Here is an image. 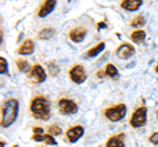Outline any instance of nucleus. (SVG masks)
<instances>
[{
    "label": "nucleus",
    "instance_id": "obj_26",
    "mask_svg": "<svg viewBox=\"0 0 158 147\" xmlns=\"http://www.w3.org/2000/svg\"><path fill=\"white\" fill-rule=\"evenodd\" d=\"M33 141H37V142H40V141H45V138H46V135H41V134H34L33 137Z\"/></svg>",
    "mask_w": 158,
    "mask_h": 147
},
{
    "label": "nucleus",
    "instance_id": "obj_8",
    "mask_svg": "<svg viewBox=\"0 0 158 147\" xmlns=\"http://www.w3.org/2000/svg\"><path fill=\"white\" fill-rule=\"evenodd\" d=\"M83 133H85V130H83L82 126H74V127H71V129L67 131L66 135H67L69 142H71V143H75V142L83 135Z\"/></svg>",
    "mask_w": 158,
    "mask_h": 147
},
{
    "label": "nucleus",
    "instance_id": "obj_22",
    "mask_svg": "<svg viewBox=\"0 0 158 147\" xmlns=\"http://www.w3.org/2000/svg\"><path fill=\"white\" fill-rule=\"evenodd\" d=\"M7 71H8V63H7V61L4 59V58H0V72L3 74H7Z\"/></svg>",
    "mask_w": 158,
    "mask_h": 147
},
{
    "label": "nucleus",
    "instance_id": "obj_17",
    "mask_svg": "<svg viewBox=\"0 0 158 147\" xmlns=\"http://www.w3.org/2000/svg\"><path fill=\"white\" fill-rule=\"evenodd\" d=\"M131 38H132V41L135 42V43H140V42H142V41L145 40V32H144V30L133 32L132 36H131Z\"/></svg>",
    "mask_w": 158,
    "mask_h": 147
},
{
    "label": "nucleus",
    "instance_id": "obj_21",
    "mask_svg": "<svg viewBox=\"0 0 158 147\" xmlns=\"http://www.w3.org/2000/svg\"><path fill=\"white\" fill-rule=\"evenodd\" d=\"M144 24H145V18L142 16H138L132 20V26H141V25H144Z\"/></svg>",
    "mask_w": 158,
    "mask_h": 147
},
{
    "label": "nucleus",
    "instance_id": "obj_11",
    "mask_svg": "<svg viewBox=\"0 0 158 147\" xmlns=\"http://www.w3.org/2000/svg\"><path fill=\"white\" fill-rule=\"evenodd\" d=\"M34 51V42L32 40H27L23 42V45L19 49V54L20 55H31Z\"/></svg>",
    "mask_w": 158,
    "mask_h": 147
},
{
    "label": "nucleus",
    "instance_id": "obj_3",
    "mask_svg": "<svg viewBox=\"0 0 158 147\" xmlns=\"http://www.w3.org/2000/svg\"><path fill=\"white\" fill-rule=\"evenodd\" d=\"M125 113H127V106L124 104L108 108V109L104 112L106 117L112 122H117V121L123 120L124 118V116H125Z\"/></svg>",
    "mask_w": 158,
    "mask_h": 147
},
{
    "label": "nucleus",
    "instance_id": "obj_27",
    "mask_svg": "<svg viewBox=\"0 0 158 147\" xmlns=\"http://www.w3.org/2000/svg\"><path fill=\"white\" fill-rule=\"evenodd\" d=\"M33 131H34V134H41L42 129H41V127H33Z\"/></svg>",
    "mask_w": 158,
    "mask_h": 147
},
{
    "label": "nucleus",
    "instance_id": "obj_29",
    "mask_svg": "<svg viewBox=\"0 0 158 147\" xmlns=\"http://www.w3.org/2000/svg\"><path fill=\"white\" fill-rule=\"evenodd\" d=\"M13 147H17V145H15V146H13Z\"/></svg>",
    "mask_w": 158,
    "mask_h": 147
},
{
    "label": "nucleus",
    "instance_id": "obj_1",
    "mask_svg": "<svg viewBox=\"0 0 158 147\" xmlns=\"http://www.w3.org/2000/svg\"><path fill=\"white\" fill-rule=\"evenodd\" d=\"M19 113V101L16 99H9L3 105V114H2V126L9 127L17 118Z\"/></svg>",
    "mask_w": 158,
    "mask_h": 147
},
{
    "label": "nucleus",
    "instance_id": "obj_25",
    "mask_svg": "<svg viewBox=\"0 0 158 147\" xmlns=\"http://www.w3.org/2000/svg\"><path fill=\"white\" fill-rule=\"evenodd\" d=\"M150 142L152 143H154V145H158V131L157 133H153L152 135H150Z\"/></svg>",
    "mask_w": 158,
    "mask_h": 147
},
{
    "label": "nucleus",
    "instance_id": "obj_24",
    "mask_svg": "<svg viewBox=\"0 0 158 147\" xmlns=\"http://www.w3.org/2000/svg\"><path fill=\"white\" fill-rule=\"evenodd\" d=\"M45 142H46L48 145H50V146H56V145H57V141L54 139V138H53V135H50V134H49V135H46Z\"/></svg>",
    "mask_w": 158,
    "mask_h": 147
},
{
    "label": "nucleus",
    "instance_id": "obj_7",
    "mask_svg": "<svg viewBox=\"0 0 158 147\" xmlns=\"http://www.w3.org/2000/svg\"><path fill=\"white\" fill-rule=\"evenodd\" d=\"M31 77L36 83H42L46 80V72L44 71V68L40 65H34L31 70Z\"/></svg>",
    "mask_w": 158,
    "mask_h": 147
},
{
    "label": "nucleus",
    "instance_id": "obj_4",
    "mask_svg": "<svg viewBox=\"0 0 158 147\" xmlns=\"http://www.w3.org/2000/svg\"><path fill=\"white\" fill-rule=\"evenodd\" d=\"M145 122H146V108L141 106L137 110H135V113H133L131 118V125L133 127H140L145 125Z\"/></svg>",
    "mask_w": 158,
    "mask_h": 147
},
{
    "label": "nucleus",
    "instance_id": "obj_30",
    "mask_svg": "<svg viewBox=\"0 0 158 147\" xmlns=\"http://www.w3.org/2000/svg\"><path fill=\"white\" fill-rule=\"evenodd\" d=\"M157 116H158V112H157Z\"/></svg>",
    "mask_w": 158,
    "mask_h": 147
},
{
    "label": "nucleus",
    "instance_id": "obj_14",
    "mask_svg": "<svg viewBox=\"0 0 158 147\" xmlns=\"http://www.w3.org/2000/svg\"><path fill=\"white\" fill-rule=\"evenodd\" d=\"M106 147H124V134L115 135L107 142Z\"/></svg>",
    "mask_w": 158,
    "mask_h": 147
},
{
    "label": "nucleus",
    "instance_id": "obj_16",
    "mask_svg": "<svg viewBox=\"0 0 158 147\" xmlns=\"http://www.w3.org/2000/svg\"><path fill=\"white\" fill-rule=\"evenodd\" d=\"M54 33H56V30H54L53 28H45L38 33V38L40 40H48V38L54 36Z\"/></svg>",
    "mask_w": 158,
    "mask_h": 147
},
{
    "label": "nucleus",
    "instance_id": "obj_28",
    "mask_svg": "<svg viewBox=\"0 0 158 147\" xmlns=\"http://www.w3.org/2000/svg\"><path fill=\"white\" fill-rule=\"evenodd\" d=\"M156 71H157V72H158V65H157V67H156Z\"/></svg>",
    "mask_w": 158,
    "mask_h": 147
},
{
    "label": "nucleus",
    "instance_id": "obj_12",
    "mask_svg": "<svg viewBox=\"0 0 158 147\" xmlns=\"http://www.w3.org/2000/svg\"><path fill=\"white\" fill-rule=\"evenodd\" d=\"M86 29L85 28H75L70 32V38L74 42H82L86 37Z\"/></svg>",
    "mask_w": 158,
    "mask_h": 147
},
{
    "label": "nucleus",
    "instance_id": "obj_2",
    "mask_svg": "<svg viewBox=\"0 0 158 147\" xmlns=\"http://www.w3.org/2000/svg\"><path fill=\"white\" fill-rule=\"evenodd\" d=\"M31 110L36 118L49 120V117H50V102L45 97L37 96L31 102Z\"/></svg>",
    "mask_w": 158,
    "mask_h": 147
},
{
    "label": "nucleus",
    "instance_id": "obj_23",
    "mask_svg": "<svg viewBox=\"0 0 158 147\" xmlns=\"http://www.w3.org/2000/svg\"><path fill=\"white\" fill-rule=\"evenodd\" d=\"M49 70H50V74H52L53 76H56L57 74L59 72V68L56 65H54V63H50V65H49Z\"/></svg>",
    "mask_w": 158,
    "mask_h": 147
},
{
    "label": "nucleus",
    "instance_id": "obj_20",
    "mask_svg": "<svg viewBox=\"0 0 158 147\" xmlns=\"http://www.w3.org/2000/svg\"><path fill=\"white\" fill-rule=\"evenodd\" d=\"M49 133H50V135H59L62 133V129L57 125H52L49 127Z\"/></svg>",
    "mask_w": 158,
    "mask_h": 147
},
{
    "label": "nucleus",
    "instance_id": "obj_13",
    "mask_svg": "<svg viewBox=\"0 0 158 147\" xmlns=\"http://www.w3.org/2000/svg\"><path fill=\"white\" fill-rule=\"evenodd\" d=\"M141 0H125V2H121V7L127 11H137L141 7Z\"/></svg>",
    "mask_w": 158,
    "mask_h": 147
},
{
    "label": "nucleus",
    "instance_id": "obj_5",
    "mask_svg": "<svg viewBox=\"0 0 158 147\" xmlns=\"http://www.w3.org/2000/svg\"><path fill=\"white\" fill-rule=\"evenodd\" d=\"M69 75H70V79L74 83H77V84H82V83H85L86 77H87L85 68H83L82 66H79V65L74 66L70 70V72H69Z\"/></svg>",
    "mask_w": 158,
    "mask_h": 147
},
{
    "label": "nucleus",
    "instance_id": "obj_18",
    "mask_svg": "<svg viewBox=\"0 0 158 147\" xmlns=\"http://www.w3.org/2000/svg\"><path fill=\"white\" fill-rule=\"evenodd\" d=\"M106 74L108 76H111V77H117V75H118V71H117V68L113 66V65H107V67H106Z\"/></svg>",
    "mask_w": 158,
    "mask_h": 147
},
{
    "label": "nucleus",
    "instance_id": "obj_6",
    "mask_svg": "<svg viewBox=\"0 0 158 147\" xmlns=\"http://www.w3.org/2000/svg\"><path fill=\"white\" fill-rule=\"evenodd\" d=\"M59 109H61L63 114H74L78 112V106L71 100L62 99V100H59Z\"/></svg>",
    "mask_w": 158,
    "mask_h": 147
},
{
    "label": "nucleus",
    "instance_id": "obj_15",
    "mask_svg": "<svg viewBox=\"0 0 158 147\" xmlns=\"http://www.w3.org/2000/svg\"><path fill=\"white\" fill-rule=\"evenodd\" d=\"M104 47H106V45L103 42H100V43H98V45L95 46V47H92V49H90V50L87 51V54H86V57H96L98 54H100L103 50H104Z\"/></svg>",
    "mask_w": 158,
    "mask_h": 147
},
{
    "label": "nucleus",
    "instance_id": "obj_10",
    "mask_svg": "<svg viewBox=\"0 0 158 147\" xmlns=\"http://www.w3.org/2000/svg\"><path fill=\"white\" fill-rule=\"evenodd\" d=\"M56 4L57 3L54 2V0H50V2H45L41 7H40V9H38V16L40 17H45V16H48L49 13H52L53 9L56 8Z\"/></svg>",
    "mask_w": 158,
    "mask_h": 147
},
{
    "label": "nucleus",
    "instance_id": "obj_9",
    "mask_svg": "<svg viewBox=\"0 0 158 147\" xmlns=\"http://www.w3.org/2000/svg\"><path fill=\"white\" fill-rule=\"evenodd\" d=\"M133 53H135V49H133L131 45H128V43H124V45H121V46L116 50L117 57L121 58V59H128V58H131V57L133 55Z\"/></svg>",
    "mask_w": 158,
    "mask_h": 147
},
{
    "label": "nucleus",
    "instance_id": "obj_19",
    "mask_svg": "<svg viewBox=\"0 0 158 147\" xmlns=\"http://www.w3.org/2000/svg\"><path fill=\"white\" fill-rule=\"evenodd\" d=\"M17 67L21 72H28L29 68H31V66H29V63L27 61H21V59L17 61Z\"/></svg>",
    "mask_w": 158,
    "mask_h": 147
}]
</instances>
